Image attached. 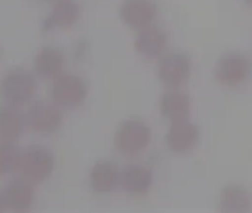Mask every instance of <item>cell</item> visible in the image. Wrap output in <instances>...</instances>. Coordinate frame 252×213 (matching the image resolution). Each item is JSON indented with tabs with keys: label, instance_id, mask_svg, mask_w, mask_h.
Listing matches in <instances>:
<instances>
[{
	"label": "cell",
	"instance_id": "6da1fadb",
	"mask_svg": "<svg viewBox=\"0 0 252 213\" xmlns=\"http://www.w3.org/2000/svg\"><path fill=\"white\" fill-rule=\"evenodd\" d=\"M37 92V81L32 71L17 68L9 71L0 81V95L5 104L18 106H27L33 102Z\"/></svg>",
	"mask_w": 252,
	"mask_h": 213
},
{
	"label": "cell",
	"instance_id": "7a4b0ae2",
	"mask_svg": "<svg viewBox=\"0 0 252 213\" xmlns=\"http://www.w3.org/2000/svg\"><path fill=\"white\" fill-rule=\"evenodd\" d=\"M55 169L54 153L43 145H30L23 150L18 175L33 185L42 184L51 178Z\"/></svg>",
	"mask_w": 252,
	"mask_h": 213
},
{
	"label": "cell",
	"instance_id": "3957f363",
	"mask_svg": "<svg viewBox=\"0 0 252 213\" xmlns=\"http://www.w3.org/2000/svg\"><path fill=\"white\" fill-rule=\"evenodd\" d=\"M150 141L152 129L147 123L137 119L123 122L114 133V147L126 157L141 154L150 145Z\"/></svg>",
	"mask_w": 252,
	"mask_h": 213
},
{
	"label": "cell",
	"instance_id": "277c9868",
	"mask_svg": "<svg viewBox=\"0 0 252 213\" xmlns=\"http://www.w3.org/2000/svg\"><path fill=\"white\" fill-rule=\"evenodd\" d=\"M27 126L40 135L57 132L63 126V108L55 101L39 99L27 105Z\"/></svg>",
	"mask_w": 252,
	"mask_h": 213
},
{
	"label": "cell",
	"instance_id": "5b68a950",
	"mask_svg": "<svg viewBox=\"0 0 252 213\" xmlns=\"http://www.w3.org/2000/svg\"><path fill=\"white\" fill-rule=\"evenodd\" d=\"M52 101H55L61 108H77L88 96V86L85 80L76 74H61L54 79L51 89Z\"/></svg>",
	"mask_w": 252,
	"mask_h": 213
},
{
	"label": "cell",
	"instance_id": "8992f818",
	"mask_svg": "<svg viewBox=\"0 0 252 213\" xmlns=\"http://www.w3.org/2000/svg\"><path fill=\"white\" fill-rule=\"evenodd\" d=\"M251 71V59L242 52H227L221 55L214 68L215 79L222 86L228 87L242 84L249 77Z\"/></svg>",
	"mask_w": 252,
	"mask_h": 213
},
{
	"label": "cell",
	"instance_id": "52a82bcc",
	"mask_svg": "<svg viewBox=\"0 0 252 213\" xmlns=\"http://www.w3.org/2000/svg\"><path fill=\"white\" fill-rule=\"evenodd\" d=\"M158 74L166 87H181L191 76V61L183 52H171L160 58Z\"/></svg>",
	"mask_w": 252,
	"mask_h": 213
},
{
	"label": "cell",
	"instance_id": "ba28073f",
	"mask_svg": "<svg viewBox=\"0 0 252 213\" xmlns=\"http://www.w3.org/2000/svg\"><path fill=\"white\" fill-rule=\"evenodd\" d=\"M119 15L126 26L141 30L155 23L158 5L155 0H125L119 9Z\"/></svg>",
	"mask_w": 252,
	"mask_h": 213
},
{
	"label": "cell",
	"instance_id": "9c48e42d",
	"mask_svg": "<svg viewBox=\"0 0 252 213\" xmlns=\"http://www.w3.org/2000/svg\"><path fill=\"white\" fill-rule=\"evenodd\" d=\"M168 45H169L168 34L162 28L153 24L146 28H141L134 43L137 52L147 59L162 58L168 49Z\"/></svg>",
	"mask_w": 252,
	"mask_h": 213
},
{
	"label": "cell",
	"instance_id": "30bf717a",
	"mask_svg": "<svg viewBox=\"0 0 252 213\" xmlns=\"http://www.w3.org/2000/svg\"><path fill=\"white\" fill-rule=\"evenodd\" d=\"M2 195L8 210L23 213L29 212L33 207L36 192L33 184L20 176L18 179H14L8 185H5Z\"/></svg>",
	"mask_w": 252,
	"mask_h": 213
},
{
	"label": "cell",
	"instance_id": "8fae6325",
	"mask_svg": "<svg viewBox=\"0 0 252 213\" xmlns=\"http://www.w3.org/2000/svg\"><path fill=\"white\" fill-rule=\"evenodd\" d=\"M165 141L171 151L186 154L196 147L199 141V128L189 120L174 122L165 136Z\"/></svg>",
	"mask_w": 252,
	"mask_h": 213
},
{
	"label": "cell",
	"instance_id": "7c38bea8",
	"mask_svg": "<svg viewBox=\"0 0 252 213\" xmlns=\"http://www.w3.org/2000/svg\"><path fill=\"white\" fill-rule=\"evenodd\" d=\"M153 170L140 163L126 164L120 170V185L126 192L132 195L146 194L153 184Z\"/></svg>",
	"mask_w": 252,
	"mask_h": 213
},
{
	"label": "cell",
	"instance_id": "4fadbf2b",
	"mask_svg": "<svg viewBox=\"0 0 252 213\" xmlns=\"http://www.w3.org/2000/svg\"><path fill=\"white\" fill-rule=\"evenodd\" d=\"M159 106L162 116L171 123L189 120L191 113L190 96L178 87H171L169 90H166L160 98Z\"/></svg>",
	"mask_w": 252,
	"mask_h": 213
},
{
	"label": "cell",
	"instance_id": "5bb4252c",
	"mask_svg": "<svg viewBox=\"0 0 252 213\" xmlns=\"http://www.w3.org/2000/svg\"><path fill=\"white\" fill-rule=\"evenodd\" d=\"M65 55L55 46L42 48L34 56V73L46 80H54L64 73Z\"/></svg>",
	"mask_w": 252,
	"mask_h": 213
},
{
	"label": "cell",
	"instance_id": "9a60e30c",
	"mask_svg": "<svg viewBox=\"0 0 252 213\" xmlns=\"http://www.w3.org/2000/svg\"><path fill=\"white\" fill-rule=\"evenodd\" d=\"M26 128L27 119L21 108L8 104L0 106V139L15 142L24 135Z\"/></svg>",
	"mask_w": 252,
	"mask_h": 213
},
{
	"label": "cell",
	"instance_id": "2e32d148",
	"mask_svg": "<svg viewBox=\"0 0 252 213\" xmlns=\"http://www.w3.org/2000/svg\"><path fill=\"white\" fill-rule=\"evenodd\" d=\"M89 184L98 194L113 192L120 185V170L111 161H98L91 170Z\"/></svg>",
	"mask_w": 252,
	"mask_h": 213
},
{
	"label": "cell",
	"instance_id": "e0dca14e",
	"mask_svg": "<svg viewBox=\"0 0 252 213\" xmlns=\"http://www.w3.org/2000/svg\"><path fill=\"white\" fill-rule=\"evenodd\" d=\"M218 209L222 213H246L252 209V195L240 185H228L220 194Z\"/></svg>",
	"mask_w": 252,
	"mask_h": 213
},
{
	"label": "cell",
	"instance_id": "ac0fdd59",
	"mask_svg": "<svg viewBox=\"0 0 252 213\" xmlns=\"http://www.w3.org/2000/svg\"><path fill=\"white\" fill-rule=\"evenodd\" d=\"M80 5L76 0H57L49 17L45 21V28H70L80 18Z\"/></svg>",
	"mask_w": 252,
	"mask_h": 213
},
{
	"label": "cell",
	"instance_id": "d6986e66",
	"mask_svg": "<svg viewBox=\"0 0 252 213\" xmlns=\"http://www.w3.org/2000/svg\"><path fill=\"white\" fill-rule=\"evenodd\" d=\"M23 150L12 142L0 139V175H11L18 172Z\"/></svg>",
	"mask_w": 252,
	"mask_h": 213
},
{
	"label": "cell",
	"instance_id": "ffe728a7",
	"mask_svg": "<svg viewBox=\"0 0 252 213\" xmlns=\"http://www.w3.org/2000/svg\"><path fill=\"white\" fill-rule=\"evenodd\" d=\"M3 210H6V204H5V200H3L2 192H0V213H2Z\"/></svg>",
	"mask_w": 252,
	"mask_h": 213
},
{
	"label": "cell",
	"instance_id": "44dd1931",
	"mask_svg": "<svg viewBox=\"0 0 252 213\" xmlns=\"http://www.w3.org/2000/svg\"><path fill=\"white\" fill-rule=\"evenodd\" d=\"M245 2H246L248 5H251V6H252V0H245Z\"/></svg>",
	"mask_w": 252,
	"mask_h": 213
},
{
	"label": "cell",
	"instance_id": "7402d4cb",
	"mask_svg": "<svg viewBox=\"0 0 252 213\" xmlns=\"http://www.w3.org/2000/svg\"><path fill=\"white\" fill-rule=\"evenodd\" d=\"M46 2H55V0H46Z\"/></svg>",
	"mask_w": 252,
	"mask_h": 213
}]
</instances>
